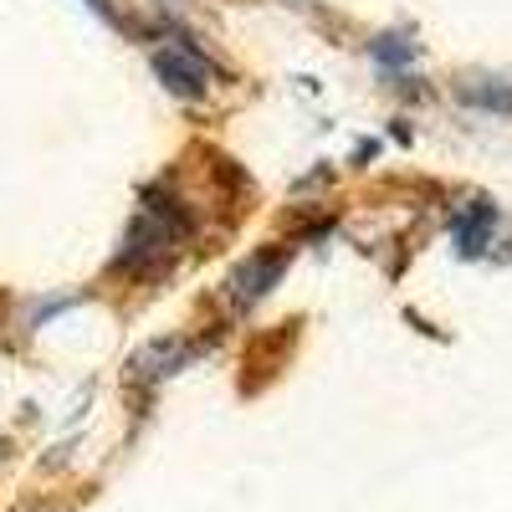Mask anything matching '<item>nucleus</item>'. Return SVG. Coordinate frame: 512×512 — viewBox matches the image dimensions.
<instances>
[{
	"label": "nucleus",
	"mask_w": 512,
	"mask_h": 512,
	"mask_svg": "<svg viewBox=\"0 0 512 512\" xmlns=\"http://www.w3.org/2000/svg\"><path fill=\"white\" fill-rule=\"evenodd\" d=\"M185 236H190V216L180 210V200H169L159 190H144V205H139L134 226L123 231V246L113 256V267L118 272H149L159 256L175 251Z\"/></svg>",
	"instance_id": "obj_1"
},
{
	"label": "nucleus",
	"mask_w": 512,
	"mask_h": 512,
	"mask_svg": "<svg viewBox=\"0 0 512 512\" xmlns=\"http://www.w3.org/2000/svg\"><path fill=\"white\" fill-rule=\"evenodd\" d=\"M492 226H497V210L487 200H466L461 210H451V236H456L461 256H482L492 241Z\"/></svg>",
	"instance_id": "obj_4"
},
{
	"label": "nucleus",
	"mask_w": 512,
	"mask_h": 512,
	"mask_svg": "<svg viewBox=\"0 0 512 512\" xmlns=\"http://www.w3.org/2000/svg\"><path fill=\"white\" fill-rule=\"evenodd\" d=\"M282 267H287V251H282V246H267V251L246 256V262L236 267V277H231V297H236L241 308H251L256 297H267V292L277 287Z\"/></svg>",
	"instance_id": "obj_3"
},
{
	"label": "nucleus",
	"mask_w": 512,
	"mask_h": 512,
	"mask_svg": "<svg viewBox=\"0 0 512 512\" xmlns=\"http://www.w3.org/2000/svg\"><path fill=\"white\" fill-rule=\"evenodd\" d=\"M369 57H374L379 67H400V62L415 57V41H405V36H379V41H369Z\"/></svg>",
	"instance_id": "obj_7"
},
{
	"label": "nucleus",
	"mask_w": 512,
	"mask_h": 512,
	"mask_svg": "<svg viewBox=\"0 0 512 512\" xmlns=\"http://www.w3.org/2000/svg\"><path fill=\"white\" fill-rule=\"evenodd\" d=\"M154 72L175 98H205V88H210V67L190 41H180V47H154Z\"/></svg>",
	"instance_id": "obj_2"
},
{
	"label": "nucleus",
	"mask_w": 512,
	"mask_h": 512,
	"mask_svg": "<svg viewBox=\"0 0 512 512\" xmlns=\"http://www.w3.org/2000/svg\"><path fill=\"white\" fill-rule=\"evenodd\" d=\"M461 98L482 113H512V82L507 77H466Z\"/></svg>",
	"instance_id": "obj_5"
},
{
	"label": "nucleus",
	"mask_w": 512,
	"mask_h": 512,
	"mask_svg": "<svg viewBox=\"0 0 512 512\" xmlns=\"http://www.w3.org/2000/svg\"><path fill=\"white\" fill-rule=\"evenodd\" d=\"M88 6H98V11H108V6H113V0H88Z\"/></svg>",
	"instance_id": "obj_8"
},
{
	"label": "nucleus",
	"mask_w": 512,
	"mask_h": 512,
	"mask_svg": "<svg viewBox=\"0 0 512 512\" xmlns=\"http://www.w3.org/2000/svg\"><path fill=\"white\" fill-rule=\"evenodd\" d=\"M185 359H190V349L180 344V338H169V344H149V349L134 359V369H139L144 379H164V374H175Z\"/></svg>",
	"instance_id": "obj_6"
},
{
	"label": "nucleus",
	"mask_w": 512,
	"mask_h": 512,
	"mask_svg": "<svg viewBox=\"0 0 512 512\" xmlns=\"http://www.w3.org/2000/svg\"><path fill=\"white\" fill-rule=\"evenodd\" d=\"M47 512H52V507H47Z\"/></svg>",
	"instance_id": "obj_9"
}]
</instances>
